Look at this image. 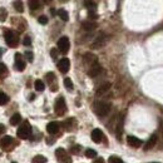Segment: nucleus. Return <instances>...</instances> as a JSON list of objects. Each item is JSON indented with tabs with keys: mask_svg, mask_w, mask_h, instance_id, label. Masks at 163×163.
I'll use <instances>...</instances> for the list:
<instances>
[{
	"mask_svg": "<svg viewBox=\"0 0 163 163\" xmlns=\"http://www.w3.org/2000/svg\"><path fill=\"white\" fill-rule=\"evenodd\" d=\"M6 15H8L6 10H5L4 8H2V9H0V20H2V22H4V20L6 19Z\"/></svg>",
	"mask_w": 163,
	"mask_h": 163,
	"instance_id": "nucleus-33",
	"label": "nucleus"
},
{
	"mask_svg": "<svg viewBox=\"0 0 163 163\" xmlns=\"http://www.w3.org/2000/svg\"><path fill=\"white\" fill-rule=\"evenodd\" d=\"M14 9L18 13H23L24 12V6H23V2L22 0H15L14 2Z\"/></svg>",
	"mask_w": 163,
	"mask_h": 163,
	"instance_id": "nucleus-25",
	"label": "nucleus"
},
{
	"mask_svg": "<svg viewBox=\"0 0 163 163\" xmlns=\"http://www.w3.org/2000/svg\"><path fill=\"white\" fill-rule=\"evenodd\" d=\"M2 54H3V50H2V49H0V57H2Z\"/></svg>",
	"mask_w": 163,
	"mask_h": 163,
	"instance_id": "nucleus-44",
	"label": "nucleus"
},
{
	"mask_svg": "<svg viewBox=\"0 0 163 163\" xmlns=\"http://www.w3.org/2000/svg\"><path fill=\"white\" fill-rule=\"evenodd\" d=\"M25 58L28 59V62H30V63H32V62H33V59H34V57H33V53H32V52H25Z\"/></svg>",
	"mask_w": 163,
	"mask_h": 163,
	"instance_id": "nucleus-36",
	"label": "nucleus"
},
{
	"mask_svg": "<svg viewBox=\"0 0 163 163\" xmlns=\"http://www.w3.org/2000/svg\"><path fill=\"white\" fill-rule=\"evenodd\" d=\"M109 163H124L123 161H122L119 157H116V156H112L109 158Z\"/></svg>",
	"mask_w": 163,
	"mask_h": 163,
	"instance_id": "nucleus-32",
	"label": "nucleus"
},
{
	"mask_svg": "<svg viewBox=\"0 0 163 163\" xmlns=\"http://www.w3.org/2000/svg\"><path fill=\"white\" fill-rule=\"evenodd\" d=\"M157 139H158L157 134H152L151 138L148 139V142L146 143V146H144V151H149V149L153 148L156 146V143H157Z\"/></svg>",
	"mask_w": 163,
	"mask_h": 163,
	"instance_id": "nucleus-16",
	"label": "nucleus"
},
{
	"mask_svg": "<svg viewBox=\"0 0 163 163\" xmlns=\"http://www.w3.org/2000/svg\"><path fill=\"white\" fill-rule=\"evenodd\" d=\"M55 156L60 163H73L72 158L69 157V154L67 153V151L64 148H58L55 151Z\"/></svg>",
	"mask_w": 163,
	"mask_h": 163,
	"instance_id": "nucleus-4",
	"label": "nucleus"
},
{
	"mask_svg": "<svg viewBox=\"0 0 163 163\" xmlns=\"http://www.w3.org/2000/svg\"><path fill=\"white\" fill-rule=\"evenodd\" d=\"M70 68V60L68 58H63V59H60L59 60V63H58V69L60 70L62 73H68V70Z\"/></svg>",
	"mask_w": 163,
	"mask_h": 163,
	"instance_id": "nucleus-9",
	"label": "nucleus"
},
{
	"mask_svg": "<svg viewBox=\"0 0 163 163\" xmlns=\"http://www.w3.org/2000/svg\"><path fill=\"white\" fill-rule=\"evenodd\" d=\"M47 158L44 157V156H35L34 158H33V161H32V163H47Z\"/></svg>",
	"mask_w": 163,
	"mask_h": 163,
	"instance_id": "nucleus-26",
	"label": "nucleus"
},
{
	"mask_svg": "<svg viewBox=\"0 0 163 163\" xmlns=\"http://www.w3.org/2000/svg\"><path fill=\"white\" fill-rule=\"evenodd\" d=\"M58 15H59L60 19L63 20V22H68V20H69L68 12H67V10H64V9H59V10H58Z\"/></svg>",
	"mask_w": 163,
	"mask_h": 163,
	"instance_id": "nucleus-23",
	"label": "nucleus"
},
{
	"mask_svg": "<svg viewBox=\"0 0 163 163\" xmlns=\"http://www.w3.org/2000/svg\"><path fill=\"white\" fill-rule=\"evenodd\" d=\"M45 78H47V80H48V83L50 84L55 79V75H54V73H48L47 75H45Z\"/></svg>",
	"mask_w": 163,
	"mask_h": 163,
	"instance_id": "nucleus-35",
	"label": "nucleus"
},
{
	"mask_svg": "<svg viewBox=\"0 0 163 163\" xmlns=\"http://www.w3.org/2000/svg\"><path fill=\"white\" fill-rule=\"evenodd\" d=\"M50 54H52V58H53V59H57V57H58V50H57V49H52V50H50Z\"/></svg>",
	"mask_w": 163,
	"mask_h": 163,
	"instance_id": "nucleus-39",
	"label": "nucleus"
},
{
	"mask_svg": "<svg viewBox=\"0 0 163 163\" xmlns=\"http://www.w3.org/2000/svg\"><path fill=\"white\" fill-rule=\"evenodd\" d=\"M70 48V42L67 36H62L59 40H58V49L60 50L62 53H68V50Z\"/></svg>",
	"mask_w": 163,
	"mask_h": 163,
	"instance_id": "nucleus-6",
	"label": "nucleus"
},
{
	"mask_svg": "<svg viewBox=\"0 0 163 163\" xmlns=\"http://www.w3.org/2000/svg\"><path fill=\"white\" fill-rule=\"evenodd\" d=\"M12 163H16V162H12Z\"/></svg>",
	"mask_w": 163,
	"mask_h": 163,
	"instance_id": "nucleus-45",
	"label": "nucleus"
},
{
	"mask_svg": "<svg viewBox=\"0 0 163 163\" xmlns=\"http://www.w3.org/2000/svg\"><path fill=\"white\" fill-rule=\"evenodd\" d=\"M106 43H107V36H106L103 33H100V34L95 38V40L93 42V44H92V48H93V49H99V48H102V47H104Z\"/></svg>",
	"mask_w": 163,
	"mask_h": 163,
	"instance_id": "nucleus-8",
	"label": "nucleus"
},
{
	"mask_svg": "<svg viewBox=\"0 0 163 163\" xmlns=\"http://www.w3.org/2000/svg\"><path fill=\"white\" fill-rule=\"evenodd\" d=\"M4 38H5V42L10 48H15L19 44V35L13 32V30H5L4 33Z\"/></svg>",
	"mask_w": 163,
	"mask_h": 163,
	"instance_id": "nucleus-2",
	"label": "nucleus"
},
{
	"mask_svg": "<svg viewBox=\"0 0 163 163\" xmlns=\"http://www.w3.org/2000/svg\"><path fill=\"white\" fill-rule=\"evenodd\" d=\"M38 22H39L40 24H43V25H45V24L48 23V18H47L45 15H40V16L38 18Z\"/></svg>",
	"mask_w": 163,
	"mask_h": 163,
	"instance_id": "nucleus-34",
	"label": "nucleus"
},
{
	"mask_svg": "<svg viewBox=\"0 0 163 163\" xmlns=\"http://www.w3.org/2000/svg\"><path fill=\"white\" fill-rule=\"evenodd\" d=\"M15 68L19 70V72H23L25 69V62L22 58V54L20 53H16L15 54Z\"/></svg>",
	"mask_w": 163,
	"mask_h": 163,
	"instance_id": "nucleus-10",
	"label": "nucleus"
},
{
	"mask_svg": "<svg viewBox=\"0 0 163 163\" xmlns=\"http://www.w3.org/2000/svg\"><path fill=\"white\" fill-rule=\"evenodd\" d=\"M102 72H103V68H102V65L97 62V63H94L93 65H90V68H89V70H88V75H89L90 78H95V77H98Z\"/></svg>",
	"mask_w": 163,
	"mask_h": 163,
	"instance_id": "nucleus-7",
	"label": "nucleus"
},
{
	"mask_svg": "<svg viewBox=\"0 0 163 163\" xmlns=\"http://www.w3.org/2000/svg\"><path fill=\"white\" fill-rule=\"evenodd\" d=\"M127 143L133 148H139L142 146V140L139 138L134 137V136H128L127 137Z\"/></svg>",
	"mask_w": 163,
	"mask_h": 163,
	"instance_id": "nucleus-11",
	"label": "nucleus"
},
{
	"mask_svg": "<svg viewBox=\"0 0 163 163\" xmlns=\"http://www.w3.org/2000/svg\"><path fill=\"white\" fill-rule=\"evenodd\" d=\"M85 156H87L88 158H95V157H97V152H95L94 149L89 148V149L85 151Z\"/></svg>",
	"mask_w": 163,
	"mask_h": 163,
	"instance_id": "nucleus-30",
	"label": "nucleus"
},
{
	"mask_svg": "<svg viewBox=\"0 0 163 163\" xmlns=\"http://www.w3.org/2000/svg\"><path fill=\"white\" fill-rule=\"evenodd\" d=\"M85 6H87V9L89 10V12H94L95 10V4L93 2H89V0L85 2Z\"/></svg>",
	"mask_w": 163,
	"mask_h": 163,
	"instance_id": "nucleus-31",
	"label": "nucleus"
},
{
	"mask_svg": "<svg viewBox=\"0 0 163 163\" xmlns=\"http://www.w3.org/2000/svg\"><path fill=\"white\" fill-rule=\"evenodd\" d=\"M30 136H32V126H30L28 120H25L18 129V137L22 139H28Z\"/></svg>",
	"mask_w": 163,
	"mask_h": 163,
	"instance_id": "nucleus-3",
	"label": "nucleus"
},
{
	"mask_svg": "<svg viewBox=\"0 0 163 163\" xmlns=\"http://www.w3.org/2000/svg\"><path fill=\"white\" fill-rule=\"evenodd\" d=\"M94 163H104V161H103V158H98L94 161Z\"/></svg>",
	"mask_w": 163,
	"mask_h": 163,
	"instance_id": "nucleus-42",
	"label": "nucleus"
},
{
	"mask_svg": "<svg viewBox=\"0 0 163 163\" xmlns=\"http://www.w3.org/2000/svg\"><path fill=\"white\" fill-rule=\"evenodd\" d=\"M4 132H5V127H4L3 124H0V136H2Z\"/></svg>",
	"mask_w": 163,
	"mask_h": 163,
	"instance_id": "nucleus-41",
	"label": "nucleus"
},
{
	"mask_svg": "<svg viewBox=\"0 0 163 163\" xmlns=\"http://www.w3.org/2000/svg\"><path fill=\"white\" fill-rule=\"evenodd\" d=\"M43 2H44L45 4H50V3H52V2H53V0H43Z\"/></svg>",
	"mask_w": 163,
	"mask_h": 163,
	"instance_id": "nucleus-43",
	"label": "nucleus"
},
{
	"mask_svg": "<svg viewBox=\"0 0 163 163\" xmlns=\"http://www.w3.org/2000/svg\"><path fill=\"white\" fill-rule=\"evenodd\" d=\"M23 44H24L25 47H30V45H32V39H30L29 36H25L24 40H23Z\"/></svg>",
	"mask_w": 163,
	"mask_h": 163,
	"instance_id": "nucleus-37",
	"label": "nucleus"
},
{
	"mask_svg": "<svg viewBox=\"0 0 163 163\" xmlns=\"http://www.w3.org/2000/svg\"><path fill=\"white\" fill-rule=\"evenodd\" d=\"M104 134H103V132H102L100 129H93V132H92V140L94 142V143H100L102 139H103Z\"/></svg>",
	"mask_w": 163,
	"mask_h": 163,
	"instance_id": "nucleus-12",
	"label": "nucleus"
},
{
	"mask_svg": "<svg viewBox=\"0 0 163 163\" xmlns=\"http://www.w3.org/2000/svg\"><path fill=\"white\" fill-rule=\"evenodd\" d=\"M89 18L90 19H97V14L94 12H89Z\"/></svg>",
	"mask_w": 163,
	"mask_h": 163,
	"instance_id": "nucleus-40",
	"label": "nucleus"
},
{
	"mask_svg": "<svg viewBox=\"0 0 163 163\" xmlns=\"http://www.w3.org/2000/svg\"><path fill=\"white\" fill-rule=\"evenodd\" d=\"M47 130L49 134H57L59 132V123L58 122H50L47 126Z\"/></svg>",
	"mask_w": 163,
	"mask_h": 163,
	"instance_id": "nucleus-14",
	"label": "nucleus"
},
{
	"mask_svg": "<svg viewBox=\"0 0 163 163\" xmlns=\"http://www.w3.org/2000/svg\"><path fill=\"white\" fill-rule=\"evenodd\" d=\"M20 122H22V116H20L19 113L14 114L12 118H10V124H12V126H16V124L20 123Z\"/></svg>",
	"mask_w": 163,
	"mask_h": 163,
	"instance_id": "nucleus-24",
	"label": "nucleus"
},
{
	"mask_svg": "<svg viewBox=\"0 0 163 163\" xmlns=\"http://www.w3.org/2000/svg\"><path fill=\"white\" fill-rule=\"evenodd\" d=\"M8 102H9V97L5 93H3V92H0V106L6 104Z\"/></svg>",
	"mask_w": 163,
	"mask_h": 163,
	"instance_id": "nucleus-27",
	"label": "nucleus"
},
{
	"mask_svg": "<svg viewBox=\"0 0 163 163\" xmlns=\"http://www.w3.org/2000/svg\"><path fill=\"white\" fill-rule=\"evenodd\" d=\"M82 28L84 30H87V32H92V30H94L97 28V25L93 22H83L82 23Z\"/></svg>",
	"mask_w": 163,
	"mask_h": 163,
	"instance_id": "nucleus-19",
	"label": "nucleus"
},
{
	"mask_svg": "<svg viewBox=\"0 0 163 163\" xmlns=\"http://www.w3.org/2000/svg\"><path fill=\"white\" fill-rule=\"evenodd\" d=\"M70 152H72L73 154H78L79 152H80V146H74V147H72Z\"/></svg>",
	"mask_w": 163,
	"mask_h": 163,
	"instance_id": "nucleus-38",
	"label": "nucleus"
},
{
	"mask_svg": "<svg viewBox=\"0 0 163 163\" xmlns=\"http://www.w3.org/2000/svg\"><path fill=\"white\" fill-rule=\"evenodd\" d=\"M34 88H35V90H38V92H43V90L45 89V84L43 83V80L36 79V80L34 82Z\"/></svg>",
	"mask_w": 163,
	"mask_h": 163,
	"instance_id": "nucleus-21",
	"label": "nucleus"
},
{
	"mask_svg": "<svg viewBox=\"0 0 163 163\" xmlns=\"http://www.w3.org/2000/svg\"><path fill=\"white\" fill-rule=\"evenodd\" d=\"M29 8L30 10H38L42 8V4H40L39 0H29Z\"/></svg>",
	"mask_w": 163,
	"mask_h": 163,
	"instance_id": "nucleus-20",
	"label": "nucleus"
},
{
	"mask_svg": "<svg viewBox=\"0 0 163 163\" xmlns=\"http://www.w3.org/2000/svg\"><path fill=\"white\" fill-rule=\"evenodd\" d=\"M123 123H124V117L122 114L119 117V120H118V124H117V137L120 138L122 137V132H123Z\"/></svg>",
	"mask_w": 163,
	"mask_h": 163,
	"instance_id": "nucleus-18",
	"label": "nucleus"
},
{
	"mask_svg": "<svg viewBox=\"0 0 163 163\" xmlns=\"http://www.w3.org/2000/svg\"><path fill=\"white\" fill-rule=\"evenodd\" d=\"M13 138L10 137V136H5V137H3L2 139H0V147H2V149H8V148H10V146L13 144Z\"/></svg>",
	"mask_w": 163,
	"mask_h": 163,
	"instance_id": "nucleus-13",
	"label": "nucleus"
},
{
	"mask_svg": "<svg viewBox=\"0 0 163 163\" xmlns=\"http://www.w3.org/2000/svg\"><path fill=\"white\" fill-rule=\"evenodd\" d=\"M83 62L88 65H93L94 63H97V57L92 53H85L83 57Z\"/></svg>",
	"mask_w": 163,
	"mask_h": 163,
	"instance_id": "nucleus-15",
	"label": "nucleus"
},
{
	"mask_svg": "<svg viewBox=\"0 0 163 163\" xmlns=\"http://www.w3.org/2000/svg\"><path fill=\"white\" fill-rule=\"evenodd\" d=\"M93 110L97 116L106 117L110 112V103H108V102H95L93 104Z\"/></svg>",
	"mask_w": 163,
	"mask_h": 163,
	"instance_id": "nucleus-1",
	"label": "nucleus"
},
{
	"mask_svg": "<svg viewBox=\"0 0 163 163\" xmlns=\"http://www.w3.org/2000/svg\"><path fill=\"white\" fill-rule=\"evenodd\" d=\"M63 124H64V128H65L67 130H72L73 127L75 126V120H74L73 118H70V119H67Z\"/></svg>",
	"mask_w": 163,
	"mask_h": 163,
	"instance_id": "nucleus-22",
	"label": "nucleus"
},
{
	"mask_svg": "<svg viewBox=\"0 0 163 163\" xmlns=\"http://www.w3.org/2000/svg\"><path fill=\"white\" fill-rule=\"evenodd\" d=\"M6 74H8V68H6V65L3 64V63H0V78L5 77Z\"/></svg>",
	"mask_w": 163,
	"mask_h": 163,
	"instance_id": "nucleus-29",
	"label": "nucleus"
},
{
	"mask_svg": "<svg viewBox=\"0 0 163 163\" xmlns=\"http://www.w3.org/2000/svg\"><path fill=\"white\" fill-rule=\"evenodd\" d=\"M109 89H110V83H104V84H102V85L95 90V94H97V97H100V95L106 94Z\"/></svg>",
	"mask_w": 163,
	"mask_h": 163,
	"instance_id": "nucleus-17",
	"label": "nucleus"
},
{
	"mask_svg": "<svg viewBox=\"0 0 163 163\" xmlns=\"http://www.w3.org/2000/svg\"><path fill=\"white\" fill-rule=\"evenodd\" d=\"M64 85H65V88L68 89V90H73V82H72V79L70 78H65L64 79Z\"/></svg>",
	"mask_w": 163,
	"mask_h": 163,
	"instance_id": "nucleus-28",
	"label": "nucleus"
},
{
	"mask_svg": "<svg viewBox=\"0 0 163 163\" xmlns=\"http://www.w3.org/2000/svg\"><path fill=\"white\" fill-rule=\"evenodd\" d=\"M67 110V106H65V100L63 97H60L57 99L55 106H54V112L57 116H63Z\"/></svg>",
	"mask_w": 163,
	"mask_h": 163,
	"instance_id": "nucleus-5",
	"label": "nucleus"
}]
</instances>
